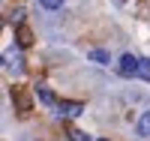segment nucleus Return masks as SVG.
Returning a JSON list of instances; mask_svg holds the SVG:
<instances>
[{"mask_svg": "<svg viewBox=\"0 0 150 141\" xmlns=\"http://www.w3.org/2000/svg\"><path fill=\"white\" fill-rule=\"evenodd\" d=\"M138 66H141V63L135 60L132 54H123V57L117 60V72H120V75H126V78H129V75H138Z\"/></svg>", "mask_w": 150, "mask_h": 141, "instance_id": "1", "label": "nucleus"}, {"mask_svg": "<svg viewBox=\"0 0 150 141\" xmlns=\"http://www.w3.org/2000/svg\"><path fill=\"white\" fill-rule=\"evenodd\" d=\"M57 108H60V114H63V117H78V114L84 111L81 102H57Z\"/></svg>", "mask_w": 150, "mask_h": 141, "instance_id": "2", "label": "nucleus"}, {"mask_svg": "<svg viewBox=\"0 0 150 141\" xmlns=\"http://www.w3.org/2000/svg\"><path fill=\"white\" fill-rule=\"evenodd\" d=\"M15 39H18V45H21V48H30V45H33V33H30V27H27V24H18Z\"/></svg>", "mask_w": 150, "mask_h": 141, "instance_id": "3", "label": "nucleus"}, {"mask_svg": "<svg viewBox=\"0 0 150 141\" xmlns=\"http://www.w3.org/2000/svg\"><path fill=\"white\" fill-rule=\"evenodd\" d=\"M12 99H15V105H18L21 114H27V111H30V96L24 93L21 87H15V90H12Z\"/></svg>", "mask_w": 150, "mask_h": 141, "instance_id": "4", "label": "nucleus"}, {"mask_svg": "<svg viewBox=\"0 0 150 141\" xmlns=\"http://www.w3.org/2000/svg\"><path fill=\"white\" fill-rule=\"evenodd\" d=\"M36 96H39V99L45 102V105H57V102H60V99H57V96H54L51 90H48L45 84H39V87H36Z\"/></svg>", "mask_w": 150, "mask_h": 141, "instance_id": "5", "label": "nucleus"}, {"mask_svg": "<svg viewBox=\"0 0 150 141\" xmlns=\"http://www.w3.org/2000/svg\"><path fill=\"white\" fill-rule=\"evenodd\" d=\"M138 135H141V138H150V111L141 114V120H138Z\"/></svg>", "mask_w": 150, "mask_h": 141, "instance_id": "6", "label": "nucleus"}, {"mask_svg": "<svg viewBox=\"0 0 150 141\" xmlns=\"http://www.w3.org/2000/svg\"><path fill=\"white\" fill-rule=\"evenodd\" d=\"M90 60H96V63H108V51H105V48H93V51H90Z\"/></svg>", "mask_w": 150, "mask_h": 141, "instance_id": "7", "label": "nucleus"}, {"mask_svg": "<svg viewBox=\"0 0 150 141\" xmlns=\"http://www.w3.org/2000/svg\"><path fill=\"white\" fill-rule=\"evenodd\" d=\"M39 3H42L45 9H60V6H63V0H39Z\"/></svg>", "mask_w": 150, "mask_h": 141, "instance_id": "8", "label": "nucleus"}, {"mask_svg": "<svg viewBox=\"0 0 150 141\" xmlns=\"http://www.w3.org/2000/svg\"><path fill=\"white\" fill-rule=\"evenodd\" d=\"M69 138H72V141H87V138H84V132H78V129H72V132H69Z\"/></svg>", "mask_w": 150, "mask_h": 141, "instance_id": "9", "label": "nucleus"}, {"mask_svg": "<svg viewBox=\"0 0 150 141\" xmlns=\"http://www.w3.org/2000/svg\"><path fill=\"white\" fill-rule=\"evenodd\" d=\"M0 30H3V21H0Z\"/></svg>", "mask_w": 150, "mask_h": 141, "instance_id": "10", "label": "nucleus"}]
</instances>
